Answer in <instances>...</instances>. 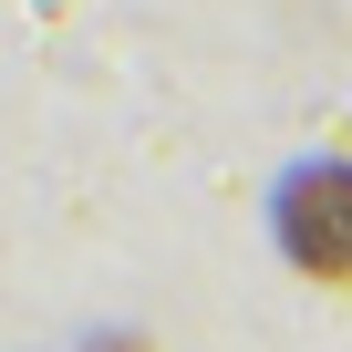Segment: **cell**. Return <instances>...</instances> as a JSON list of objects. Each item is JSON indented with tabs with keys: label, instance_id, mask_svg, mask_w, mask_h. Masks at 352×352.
<instances>
[{
	"label": "cell",
	"instance_id": "obj_1",
	"mask_svg": "<svg viewBox=\"0 0 352 352\" xmlns=\"http://www.w3.org/2000/svg\"><path fill=\"white\" fill-rule=\"evenodd\" d=\"M280 259L321 290H352V166H300L280 187Z\"/></svg>",
	"mask_w": 352,
	"mask_h": 352
},
{
	"label": "cell",
	"instance_id": "obj_2",
	"mask_svg": "<svg viewBox=\"0 0 352 352\" xmlns=\"http://www.w3.org/2000/svg\"><path fill=\"white\" fill-rule=\"evenodd\" d=\"M83 352H155V342H135V331H94Z\"/></svg>",
	"mask_w": 352,
	"mask_h": 352
}]
</instances>
